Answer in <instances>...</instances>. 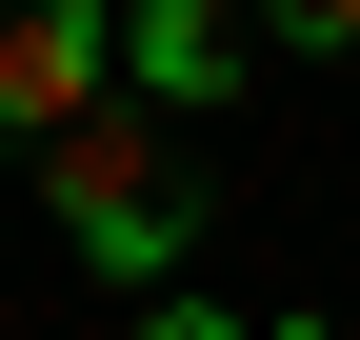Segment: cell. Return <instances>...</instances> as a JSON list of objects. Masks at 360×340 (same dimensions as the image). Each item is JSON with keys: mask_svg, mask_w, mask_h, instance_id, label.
<instances>
[{"mask_svg": "<svg viewBox=\"0 0 360 340\" xmlns=\"http://www.w3.org/2000/svg\"><path fill=\"white\" fill-rule=\"evenodd\" d=\"M40 200H60V240L101 280H180L200 261V160H180V120H141V100L60 120V140H40Z\"/></svg>", "mask_w": 360, "mask_h": 340, "instance_id": "cell-1", "label": "cell"}, {"mask_svg": "<svg viewBox=\"0 0 360 340\" xmlns=\"http://www.w3.org/2000/svg\"><path fill=\"white\" fill-rule=\"evenodd\" d=\"M120 40L101 20H0V140H60V120H101Z\"/></svg>", "mask_w": 360, "mask_h": 340, "instance_id": "cell-2", "label": "cell"}, {"mask_svg": "<svg viewBox=\"0 0 360 340\" xmlns=\"http://www.w3.org/2000/svg\"><path fill=\"white\" fill-rule=\"evenodd\" d=\"M141 80H160V100H220V80H240V40H220V20H180V0H160V20H141Z\"/></svg>", "mask_w": 360, "mask_h": 340, "instance_id": "cell-3", "label": "cell"}, {"mask_svg": "<svg viewBox=\"0 0 360 340\" xmlns=\"http://www.w3.org/2000/svg\"><path fill=\"white\" fill-rule=\"evenodd\" d=\"M141 340H260V320H220V301H160V320H141Z\"/></svg>", "mask_w": 360, "mask_h": 340, "instance_id": "cell-4", "label": "cell"}]
</instances>
